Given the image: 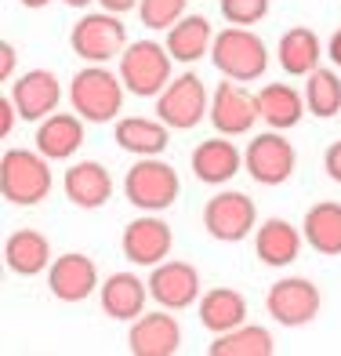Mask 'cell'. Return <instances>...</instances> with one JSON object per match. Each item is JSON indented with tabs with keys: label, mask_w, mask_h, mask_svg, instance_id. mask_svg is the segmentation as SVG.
Listing matches in <instances>:
<instances>
[{
	"label": "cell",
	"mask_w": 341,
	"mask_h": 356,
	"mask_svg": "<svg viewBox=\"0 0 341 356\" xmlns=\"http://www.w3.org/2000/svg\"><path fill=\"white\" fill-rule=\"evenodd\" d=\"M327 58L334 62V66L341 70V26L331 33V40H327Z\"/></svg>",
	"instance_id": "obj_37"
},
{
	"label": "cell",
	"mask_w": 341,
	"mask_h": 356,
	"mask_svg": "<svg viewBox=\"0 0 341 356\" xmlns=\"http://www.w3.org/2000/svg\"><path fill=\"white\" fill-rule=\"evenodd\" d=\"M210 124H215L218 135H247L251 127L262 120V109H258V95L243 91L236 80H225V84L215 88V95H210Z\"/></svg>",
	"instance_id": "obj_12"
},
{
	"label": "cell",
	"mask_w": 341,
	"mask_h": 356,
	"mask_svg": "<svg viewBox=\"0 0 341 356\" xmlns=\"http://www.w3.org/2000/svg\"><path fill=\"white\" fill-rule=\"evenodd\" d=\"M11 99H15V109H19L22 120L40 124L44 117L58 113L62 84H58V76L51 70H29L11 84Z\"/></svg>",
	"instance_id": "obj_16"
},
{
	"label": "cell",
	"mask_w": 341,
	"mask_h": 356,
	"mask_svg": "<svg viewBox=\"0 0 341 356\" xmlns=\"http://www.w3.org/2000/svg\"><path fill=\"white\" fill-rule=\"evenodd\" d=\"M102 298V313L109 320H138L145 313V302H149V280H138L135 273H113L106 277V284L99 287Z\"/></svg>",
	"instance_id": "obj_20"
},
{
	"label": "cell",
	"mask_w": 341,
	"mask_h": 356,
	"mask_svg": "<svg viewBox=\"0 0 341 356\" xmlns=\"http://www.w3.org/2000/svg\"><path fill=\"white\" fill-rule=\"evenodd\" d=\"M243 168L258 186H283L298 168V149L283 138V131H262L254 135L247 153H243Z\"/></svg>",
	"instance_id": "obj_10"
},
{
	"label": "cell",
	"mask_w": 341,
	"mask_h": 356,
	"mask_svg": "<svg viewBox=\"0 0 341 356\" xmlns=\"http://www.w3.org/2000/svg\"><path fill=\"white\" fill-rule=\"evenodd\" d=\"M84 117L73 109V113H51L37 124V149L47 156V160H69L80 145H84Z\"/></svg>",
	"instance_id": "obj_21"
},
{
	"label": "cell",
	"mask_w": 341,
	"mask_h": 356,
	"mask_svg": "<svg viewBox=\"0 0 341 356\" xmlns=\"http://www.w3.org/2000/svg\"><path fill=\"white\" fill-rule=\"evenodd\" d=\"M210 356H272L276 353V338L269 327L258 323H240V327L215 334V342L207 346Z\"/></svg>",
	"instance_id": "obj_29"
},
{
	"label": "cell",
	"mask_w": 341,
	"mask_h": 356,
	"mask_svg": "<svg viewBox=\"0 0 341 356\" xmlns=\"http://www.w3.org/2000/svg\"><path fill=\"white\" fill-rule=\"evenodd\" d=\"M301 244H305V233L294 229L287 218H265L254 229V254H258V262L272 266V269H283L290 262H298Z\"/></svg>",
	"instance_id": "obj_19"
},
{
	"label": "cell",
	"mask_w": 341,
	"mask_h": 356,
	"mask_svg": "<svg viewBox=\"0 0 341 356\" xmlns=\"http://www.w3.org/2000/svg\"><path fill=\"white\" fill-rule=\"evenodd\" d=\"M113 142L124 153L135 156H160L171 145V127L164 120H149V117H120L113 127Z\"/></svg>",
	"instance_id": "obj_23"
},
{
	"label": "cell",
	"mask_w": 341,
	"mask_h": 356,
	"mask_svg": "<svg viewBox=\"0 0 341 356\" xmlns=\"http://www.w3.org/2000/svg\"><path fill=\"white\" fill-rule=\"evenodd\" d=\"M210 62L225 80L251 84V80H262L269 70V47L251 26H225L222 33H215Z\"/></svg>",
	"instance_id": "obj_2"
},
{
	"label": "cell",
	"mask_w": 341,
	"mask_h": 356,
	"mask_svg": "<svg viewBox=\"0 0 341 356\" xmlns=\"http://www.w3.org/2000/svg\"><path fill=\"white\" fill-rule=\"evenodd\" d=\"M19 4H22V8H33V11H37V8H47V4H51V0H19Z\"/></svg>",
	"instance_id": "obj_38"
},
{
	"label": "cell",
	"mask_w": 341,
	"mask_h": 356,
	"mask_svg": "<svg viewBox=\"0 0 341 356\" xmlns=\"http://www.w3.org/2000/svg\"><path fill=\"white\" fill-rule=\"evenodd\" d=\"M276 58H280V70L287 76H308L319 58H323V44L316 37V29L308 26H290L280 37V47H276Z\"/></svg>",
	"instance_id": "obj_25"
},
{
	"label": "cell",
	"mask_w": 341,
	"mask_h": 356,
	"mask_svg": "<svg viewBox=\"0 0 341 356\" xmlns=\"http://www.w3.org/2000/svg\"><path fill=\"white\" fill-rule=\"evenodd\" d=\"M189 0H142L138 4V19L145 29H171L174 22L185 19Z\"/></svg>",
	"instance_id": "obj_31"
},
{
	"label": "cell",
	"mask_w": 341,
	"mask_h": 356,
	"mask_svg": "<svg viewBox=\"0 0 341 356\" xmlns=\"http://www.w3.org/2000/svg\"><path fill=\"white\" fill-rule=\"evenodd\" d=\"M11 73H15V47L4 40L0 44V80H11Z\"/></svg>",
	"instance_id": "obj_35"
},
{
	"label": "cell",
	"mask_w": 341,
	"mask_h": 356,
	"mask_svg": "<svg viewBox=\"0 0 341 356\" xmlns=\"http://www.w3.org/2000/svg\"><path fill=\"white\" fill-rule=\"evenodd\" d=\"M66 4H69V8H88L91 0H66Z\"/></svg>",
	"instance_id": "obj_39"
},
{
	"label": "cell",
	"mask_w": 341,
	"mask_h": 356,
	"mask_svg": "<svg viewBox=\"0 0 341 356\" xmlns=\"http://www.w3.org/2000/svg\"><path fill=\"white\" fill-rule=\"evenodd\" d=\"M258 109H262V120L272 131H290L298 127L305 117V91L290 88V84H265L258 91Z\"/></svg>",
	"instance_id": "obj_27"
},
{
	"label": "cell",
	"mask_w": 341,
	"mask_h": 356,
	"mask_svg": "<svg viewBox=\"0 0 341 356\" xmlns=\"http://www.w3.org/2000/svg\"><path fill=\"white\" fill-rule=\"evenodd\" d=\"M47 287H51V295L58 302H88L94 291L102 287L99 280V266L91 262L88 254H80V251H69V254H58L51 269H47Z\"/></svg>",
	"instance_id": "obj_13"
},
{
	"label": "cell",
	"mask_w": 341,
	"mask_h": 356,
	"mask_svg": "<svg viewBox=\"0 0 341 356\" xmlns=\"http://www.w3.org/2000/svg\"><path fill=\"white\" fill-rule=\"evenodd\" d=\"M174 248V233L171 225L160 218V215H149L145 211L142 218L127 222L124 225V236H120V251L131 266H145L153 269L160 262H167V254Z\"/></svg>",
	"instance_id": "obj_11"
},
{
	"label": "cell",
	"mask_w": 341,
	"mask_h": 356,
	"mask_svg": "<svg viewBox=\"0 0 341 356\" xmlns=\"http://www.w3.org/2000/svg\"><path fill=\"white\" fill-rule=\"evenodd\" d=\"M149 295L156 305L178 313L189 309L192 302H200V273L189 262H160L149 273Z\"/></svg>",
	"instance_id": "obj_14"
},
{
	"label": "cell",
	"mask_w": 341,
	"mask_h": 356,
	"mask_svg": "<svg viewBox=\"0 0 341 356\" xmlns=\"http://www.w3.org/2000/svg\"><path fill=\"white\" fill-rule=\"evenodd\" d=\"M99 4H102L106 11H113V15H127V11H135L142 0H99Z\"/></svg>",
	"instance_id": "obj_36"
},
{
	"label": "cell",
	"mask_w": 341,
	"mask_h": 356,
	"mask_svg": "<svg viewBox=\"0 0 341 356\" xmlns=\"http://www.w3.org/2000/svg\"><path fill=\"white\" fill-rule=\"evenodd\" d=\"M178 193H182V178L164 156H138L135 168L124 175V197L138 211H167L171 204H178Z\"/></svg>",
	"instance_id": "obj_4"
},
{
	"label": "cell",
	"mask_w": 341,
	"mask_h": 356,
	"mask_svg": "<svg viewBox=\"0 0 341 356\" xmlns=\"http://www.w3.org/2000/svg\"><path fill=\"white\" fill-rule=\"evenodd\" d=\"M69 47L76 58L94 62V66H109L113 58L124 55L127 47V26L120 22V15L113 11H88L80 15L73 33H69Z\"/></svg>",
	"instance_id": "obj_6"
},
{
	"label": "cell",
	"mask_w": 341,
	"mask_h": 356,
	"mask_svg": "<svg viewBox=\"0 0 341 356\" xmlns=\"http://www.w3.org/2000/svg\"><path fill=\"white\" fill-rule=\"evenodd\" d=\"M171 51L160 40H135L124 47L120 55V80L124 88L138 95V99H156L160 91L171 84Z\"/></svg>",
	"instance_id": "obj_5"
},
{
	"label": "cell",
	"mask_w": 341,
	"mask_h": 356,
	"mask_svg": "<svg viewBox=\"0 0 341 356\" xmlns=\"http://www.w3.org/2000/svg\"><path fill=\"white\" fill-rule=\"evenodd\" d=\"M192 175L200 178L203 186H225L233 182L243 168V153L236 149V142H229V135H215L203 138L197 149H192Z\"/></svg>",
	"instance_id": "obj_18"
},
{
	"label": "cell",
	"mask_w": 341,
	"mask_h": 356,
	"mask_svg": "<svg viewBox=\"0 0 341 356\" xmlns=\"http://www.w3.org/2000/svg\"><path fill=\"white\" fill-rule=\"evenodd\" d=\"M124 95H127V88H124L120 73H113L109 66H94V62L76 70L69 80V102L88 124L120 120Z\"/></svg>",
	"instance_id": "obj_1"
},
{
	"label": "cell",
	"mask_w": 341,
	"mask_h": 356,
	"mask_svg": "<svg viewBox=\"0 0 341 356\" xmlns=\"http://www.w3.org/2000/svg\"><path fill=\"white\" fill-rule=\"evenodd\" d=\"M178 346H182V327L164 305L156 313H142L138 320H131V331H127L131 356H174Z\"/></svg>",
	"instance_id": "obj_15"
},
{
	"label": "cell",
	"mask_w": 341,
	"mask_h": 356,
	"mask_svg": "<svg viewBox=\"0 0 341 356\" xmlns=\"http://www.w3.org/2000/svg\"><path fill=\"white\" fill-rule=\"evenodd\" d=\"M265 309L280 327H305L323 309V295L308 277H283L269 287Z\"/></svg>",
	"instance_id": "obj_9"
},
{
	"label": "cell",
	"mask_w": 341,
	"mask_h": 356,
	"mask_svg": "<svg viewBox=\"0 0 341 356\" xmlns=\"http://www.w3.org/2000/svg\"><path fill=\"white\" fill-rule=\"evenodd\" d=\"M51 186V160L40 149H4V156H0V197L8 204L33 207L47 200Z\"/></svg>",
	"instance_id": "obj_3"
},
{
	"label": "cell",
	"mask_w": 341,
	"mask_h": 356,
	"mask_svg": "<svg viewBox=\"0 0 341 356\" xmlns=\"http://www.w3.org/2000/svg\"><path fill=\"white\" fill-rule=\"evenodd\" d=\"M301 233L308 240V248L316 254L338 258L341 254V204L338 200H319L305 211Z\"/></svg>",
	"instance_id": "obj_26"
},
{
	"label": "cell",
	"mask_w": 341,
	"mask_h": 356,
	"mask_svg": "<svg viewBox=\"0 0 341 356\" xmlns=\"http://www.w3.org/2000/svg\"><path fill=\"white\" fill-rule=\"evenodd\" d=\"M156 117L171 131H192L210 117V95L197 73H182L156 95Z\"/></svg>",
	"instance_id": "obj_7"
},
{
	"label": "cell",
	"mask_w": 341,
	"mask_h": 356,
	"mask_svg": "<svg viewBox=\"0 0 341 356\" xmlns=\"http://www.w3.org/2000/svg\"><path fill=\"white\" fill-rule=\"evenodd\" d=\"M305 106L313 117L319 120H331L341 113V76L338 70H327V66H316L308 73V84H305Z\"/></svg>",
	"instance_id": "obj_30"
},
{
	"label": "cell",
	"mask_w": 341,
	"mask_h": 356,
	"mask_svg": "<svg viewBox=\"0 0 341 356\" xmlns=\"http://www.w3.org/2000/svg\"><path fill=\"white\" fill-rule=\"evenodd\" d=\"M15 117H19V109H15V99H11V95H4V99H0V138H8V135H11Z\"/></svg>",
	"instance_id": "obj_34"
},
{
	"label": "cell",
	"mask_w": 341,
	"mask_h": 356,
	"mask_svg": "<svg viewBox=\"0 0 341 356\" xmlns=\"http://www.w3.org/2000/svg\"><path fill=\"white\" fill-rule=\"evenodd\" d=\"M51 240L40 229H15L4 240V266L15 277H37V273L51 269Z\"/></svg>",
	"instance_id": "obj_22"
},
{
	"label": "cell",
	"mask_w": 341,
	"mask_h": 356,
	"mask_svg": "<svg viewBox=\"0 0 341 356\" xmlns=\"http://www.w3.org/2000/svg\"><path fill=\"white\" fill-rule=\"evenodd\" d=\"M210 47H215V29H210L203 15H185L182 22H174L167 29V51L174 62L192 66V62L210 55Z\"/></svg>",
	"instance_id": "obj_28"
},
{
	"label": "cell",
	"mask_w": 341,
	"mask_h": 356,
	"mask_svg": "<svg viewBox=\"0 0 341 356\" xmlns=\"http://www.w3.org/2000/svg\"><path fill=\"white\" fill-rule=\"evenodd\" d=\"M203 229L222 244H240L258 229V207L247 193L222 189L203 204Z\"/></svg>",
	"instance_id": "obj_8"
},
{
	"label": "cell",
	"mask_w": 341,
	"mask_h": 356,
	"mask_svg": "<svg viewBox=\"0 0 341 356\" xmlns=\"http://www.w3.org/2000/svg\"><path fill=\"white\" fill-rule=\"evenodd\" d=\"M62 193L80 211H94L113 200V175L99 160H76V164L62 175Z\"/></svg>",
	"instance_id": "obj_17"
},
{
	"label": "cell",
	"mask_w": 341,
	"mask_h": 356,
	"mask_svg": "<svg viewBox=\"0 0 341 356\" xmlns=\"http://www.w3.org/2000/svg\"><path fill=\"white\" fill-rule=\"evenodd\" d=\"M197 313L210 334H225V331L240 327V323H247V298L236 287H210L200 295Z\"/></svg>",
	"instance_id": "obj_24"
},
{
	"label": "cell",
	"mask_w": 341,
	"mask_h": 356,
	"mask_svg": "<svg viewBox=\"0 0 341 356\" xmlns=\"http://www.w3.org/2000/svg\"><path fill=\"white\" fill-rule=\"evenodd\" d=\"M323 171H327L331 182L341 186V138L327 145V153H323Z\"/></svg>",
	"instance_id": "obj_33"
},
{
	"label": "cell",
	"mask_w": 341,
	"mask_h": 356,
	"mask_svg": "<svg viewBox=\"0 0 341 356\" xmlns=\"http://www.w3.org/2000/svg\"><path fill=\"white\" fill-rule=\"evenodd\" d=\"M229 26H258L269 15V0H218Z\"/></svg>",
	"instance_id": "obj_32"
}]
</instances>
